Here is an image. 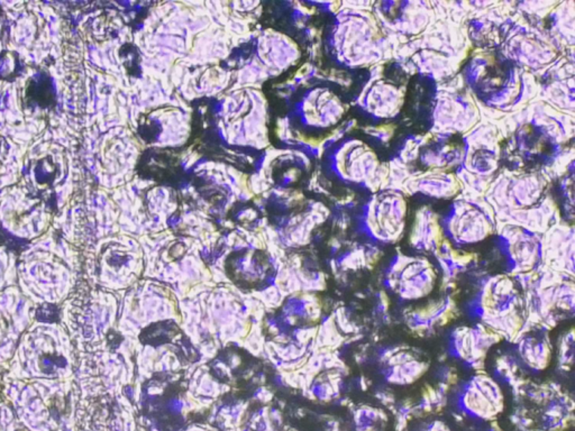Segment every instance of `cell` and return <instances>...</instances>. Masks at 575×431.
<instances>
[{"mask_svg": "<svg viewBox=\"0 0 575 431\" xmlns=\"http://www.w3.org/2000/svg\"><path fill=\"white\" fill-rule=\"evenodd\" d=\"M467 309L473 319L498 335L514 337L524 325V300L515 282L505 275L485 279L467 302Z\"/></svg>", "mask_w": 575, "mask_h": 431, "instance_id": "6da1fadb", "label": "cell"}, {"mask_svg": "<svg viewBox=\"0 0 575 431\" xmlns=\"http://www.w3.org/2000/svg\"><path fill=\"white\" fill-rule=\"evenodd\" d=\"M436 283V272L425 259L397 263L384 279V285L407 302L419 301L431 296Z\"/></svg>", "mask_w": 575, "mask_h": 431, "instance_id": "7a4b0ae2", "label": "cell"}, {"mask_svg": "<svg viewBox=\"0 0 575 431\" xmlns=\"http://www.w3.org/2000/svg\"><path fill=\"white\" fill-rule=\"evenodd\" d=\"M458 407L464 414L476 419L490 420L503 409V395L496 381L485 375H474L458 388Z\"/></svg>", "mask_w": 575, "mask_h": 431, "instance_id": "3957f363", "label": "cell"}, {"mask_svg": "<svg viewBox=\"0 0 575 431\" xmlns=\"http://www.w3.org/2000/svg\"><path fill=\"white\" fill-rule=\"evenodd\" d=\"M500 341V335L483 325L458 327L449 338V353L471 368H481L489 350Z\"/></svg>", "mask_w": 575, "mask_h": 431, "instance_id": "277c9868", "label": "cell"}, {"mask_svg": "<svg viewBox=\"0 0 575 431\" xmlns=\"http://www.w3.org/2000/svg\"><path fill=\"white\" fill-rule=\"evenodd\" d=\"M500 243L503 268L509 274L532 271L540 262V245L530 232H510Z\"/></svg>", "mask_w": 575, "mask_h": 431, "instance_id": "5b68a950", "label": "cell"}, {"mask_svg": "<svg viewBox=\"0 0 575 431\" xmlns=\"http://www.w3.org/2000/svg\"><path fill=\"white\" fill-rule=\"evenodd\" d=\"M532 307L545 323L549 320L565 319L574 314V285L573 282H556L544 289H535L532 294Z\"/></svg>", "mask_w": 575, "mask_h": 431, "instance_id": "8992f818", "label": "cell"}, {"mask_svg": "<svg viewBox=\"0 0 575 431\" xmlns=\"http://www.w3.org/2000/svg\"><path fill=\"white\" fill-rule=\"evenodd\" d=\"M428 370V363L410 350H397L382 359L381 371L387 382L395 385L415 383Z\"/></svg>", "mask_w": 575, "mask_h": 431, "instance_id": "52a82bcc", "label": "cell"}, {"mask_svg": "<svg viewBox=\"0 0 575 431\" xmlns=\"http://www.w3.org/2000/svg\"><path fill=\"white\" fill-rule=\"evenodd\" d=\"M449 237L458 244H473L487 239L491 232V223L485 214L478 210L462 211L447 221Z\"/></svg>", "mask_w": 575, "mask_h": 431, "instance_id": "ba28073f", "label": "cell"}, {"mask_svg": "<svg viewBox=\"0 0 575 431\" xmlns=\"http://www.w3.org/2000/svg\"><path fill=\"white\" fill-rule=\"evenodd\" d=\"M519 359L530 371H545L552 359V347L547 332L543 328L521 335L517 344Z\"/></svg>", "mask_w": 575, "mask_h": 431, "instance_id": "9c48e42d", "label": "cell"}, {"mask_svg": "<svg viewBox=\"0 0 575 431\" xmlns=\"http://www.w3.org/2000/svg\"><path fill=\"white\" fill-rule=\"evenodd\" d=\"M454 302L449 296L428 302L416 308L407 317V323L413 330L426 332L445 325L452 317Z\"/></svg>", "mask_w": 575, "mask_h": 431, "instance_id": "30bf717a", "label": "cell"}, {"mask_svg": "<svg viewBox=\"0 0 575 431\" xmlns=\"http://www.w3.org/2000/svg\"><path fill=\"white\" fill-rule=\"evenodd\" d=\"M358 417V431H382L386 416L376 408L364 407Z\"/></svg>", "mask_w": 575, "mask_h": 431, "instance_id": "8fae6325", "label": "cell"}, {"mask_svg": "<svg viewBox=\"0 0 575 431\" xmlns=\"http://www.w3.org/2000/svg\"><path fill=\"white\" fill-rule=\"evenodd\" d=\"M573 353H574V339H573V332L571 330L569 334L564 336L561 343L560 362L566 365L572 363Z\"/></svg>", "mask_w": 575, "mask_h": 431, "instance_id": "7c38bea8", "label": "cell"}, {"mask_svg": "<svg viewBox=\"0 0 575 431\" xmlns=\"http://www.w3.org/2000/svg\"><path fill=\"white\" fill-rule=\"evenodd\" d=\"M427 431H449V428L446 427L444 423L440 421H435L433 425H431Z\"/></svg>", "mask_w": 575, "mask_h": 431, "instance_id": "4fadbf2b", "label": "cell"}]
</instances>
